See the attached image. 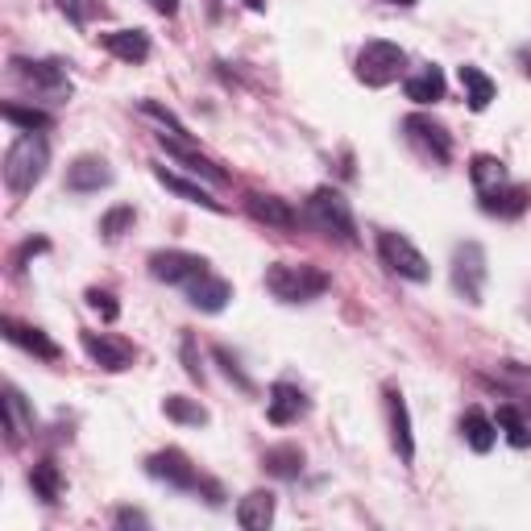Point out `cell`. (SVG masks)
I'll list each match as a JSON object with an SVG mask.
<instances>
[{
  "label": "cell",
  "instance_id": "8992f818",
  "mask_svg": "<svg viewBox=\"0 0 531 531\" xmlns=\"http://www.w3.org/2000/svg\"><path fill=\"white\" fill-rule=\"evenodd\" d=\"M486 278H490V270H486V249L478 241H461L453 249V291L465 303L478 307L482 295H486Z\"/></svg>",
  "mask_w": 531,
  "mask_h": 531
},
{
  "label": "cell",
  "instance_id": "83f0119b",
  "mask_svg": "<svg viewBox=\"0 0 531 531\" xmlns=\"http://www.w3.org/2000/svg\"><path fill=\"white\" fill-rule=\"evenodd\" d=\"M162 415L175 419V424H183V428H204L208 419H212L200 399H187V395H166L162 399Z\"/></svg>",
  "mask_w": 531,
  "mask_h": 531
},
{
  "label": "cell",
  "instance_id": "7c38bea8",
  "mask_svg": "<svg viewBox=\"0 0 531 531\" xmlns=\"http://www.w3.org/2000/svg\"><path fill=\"white\" fill-rule=\"evenodd\" d=\"M307 395H303V386L287 382V378H278L270 386V395H266V419L274 428H287V424H299V419L307 415Z\"/></svg>",
  "mask_w": 531,
  "mask_h": 531
},
{
  "label": "cell",
  "instance_id": "d6a6232c",
  "mask_svg": "<svg viewBox=\"0 0 531 531\" xmlns=\"http://www.w3.org/2000/svg\"><path fill=\"white\" fill-rule=\"evenodd\" d=\"M133 220H137V212H133L129 204L108 208V212L100 216V237H104V241H117V237H125V233L133 229Z\"/></svg>",
  "mask_w": 531,
  "mask_h": 531
},
{
  "label": "cell",
  "instance_id": "ac0fdd59",
  "mask_svg": "<svg viewBox=\"0 0 531 531\" xmlns=\"http://www.w3.org/2000/svg\"><path fill=\"white\" fill-rule=\"evenodd\" d=\"M229 299H233V287L225 283V278H216L212 270L200 274L195 283H187V303L195 307V312L216 316V312H225V307H229Z\"/></svg>",
  "mask_w": 531,
  "mask_h": 531
},
{
  "label": "cell",
  "instance_id": "484cf974",
  "mask_svg": "<svg viewBox=\"0 0 531 531\" xmlns=\"http://www.w3.org/2000/svg\"><path fill=\"white\" fill-rule=\"evenodd\" d=\"M469 179H473V187H478V195H490V191L511 183L507 166H502V158H494V154H478V158H473L469 162Z\"/></svg>",
  "mask_w": 531,
  "mask_h": 531
},
{
  "label": "cell",
  "instance_id": "f35d334b",
  "mask_svg": "<svg viewBox=\"0 0 531 531\" xmlns=\"http://www.w3.org/2000/svg\"><path fill=\"white\" fill-rule=\"evenodd\" d=\"M46 249H50V241H46V237H34V241H25V245L17 249V258H13V266H17V270H25V262H30L34 254H46Z\"/></svg>",
  "mask_w": 531,
  "mask_h": 531
},
{
  "label": "cell",
  "instance_id": "cb8c5ba5",
  "mask_svg": "<svg viewBox=\"0 0 531 531\" xmlns=\"http://www.w3.org/2000/svg\"><path fill=\"white\" fill-rule=\"evenodd\" d=\"M262 469L270 473V478L295 482L303 473V449H299V444H278V449H266L262 453Z\"/></svg>",
  "mask_w": 531,
  "mask_h": 531
},
{
  "label": "cell",
  "instance_id": "603a6c76",
  "mask_svg": "<svg viewBox=\"0 0 531 531\" xmlns=\"http://www.w3.org/2000/svg\"><path fill=\"white\" fill-rule=\"evenodd\" d=\"M154 179H158L166 191H171V195H179V200H187V204H200V208H208V212H225V208H220V204L212 200V195H208L200 183H187L183 175L166 171V166H154Z\"/></svg>",
  "mask_w": 531,
  "mask_h": 531
},
{
  "label": "cell",
  "instance_id": "7402d4cb",
  "mask_svg": "<svg viewBox=\"0 0 531 531\" xmlns=\"http://www.w3.org/2000/svg\"><path fill=\"white\" fill-rule=\"evenodd\" d=\"M444 88H449V83H444V71L440 67H424V71H415L407 83H403V92H407V100H415V104H440L444 100Z\"/></svg>",
  "mask_w": 531,
  "mask_h": 531
},
{
  "label": "cell",
  "instance_id": "5bb4252c",
  "mask_svg": "<svg viewBox=\"0 0 531 531\" xmlns=\"http://www.w3.org/2000/svg\"><path fill=\"white\" fill-rule=\"evenodd\" d=\"M386 415H390V444H395V453L403 465L415 461V436H411V415H407V399L403 390L386 386Z\"/></svg>",
  "mask_w": 531,
  "mask_h": 531
},
{
  "label": "cell",
  "instance_id": "4316f807",
  "mask_svg": "<svg viewBox=\"0 0 531 531\" xmlns=\"http://www.w3.org/2000/svg\"><path fill=\"white\" fill-rule=\"evenodd\" d=\"M461 88H465V100H469V108H473V113H486V108H490V100H494V79L482 71V67H461Z\"/></svg>",
  "mask_w": 531,
  "mask_h": 531
},
{
  "label": "cell",
  "instance_id": "b9f144b4",
  "mask_svg": "<svg viewBox=\"0 0 531 531\" xmlns=\"http://www.w3.org/2000/svg\"><path fill=\"white\" fill-rule=\"evenodd\" d=\"M515 59H519L523 75H531V46H519V50H515Z\"/></svg>",
  "mask_w": 531,
  "mask_h": 531
},
{
  "label": "cell",
  "instance_id": "30bf717a",
  "mask_svg": "<svg viewBox=\"0 0 531 531\" xmlns=\"http://www.w3.org/2000/svg\"><path fill=\"white\" fill-rule=\"evenodd\" d=\"M146 473L171 490H204V478L195 473V465L183 449H162V453L146 457Z\"/></svg>",
  "mask_w": 531,
  "mask_h": 531
},
{
  "label": "cell",
  "instance_id": "52a82bcc",
  "mask_svg": "<svg viewBox=\"0 0 531 531\" xmlns=\"http://www.w3.org/2000/svg\"><path fill=\"white\" fill-rule=\"evenodd\" d=\"M13 75L21 83H30L38 96H46L50 104L71 100V79H67V63L59 59H13Z\"/></svg>",
  "mask_w": 531,
  "mask_h": 531
},
{
  "label": "cell",
  "instance_id": "5b68a950",
  "mask_svg": "<svg viewBox=\"0 0 531 531\" xmlns=\"http://www.w3.org/2000/svg\"><path fill=\"white\" fill-rule=\"evenodd\" d=\"M378 258H382V266L390 270V274H399V278H407V283H428L432 278V266H428V258L415 249V241L411 237H403V233H378Z\"/></svg>",
  "mask_w": 531,
  "mask_h": 531
},
{
  "label": "cell",
  "instance_id": "d590c367",
  "mask_svg": "<svg viewBox=\"0 0 531 531\" xmlns=\"http://www.w3.org/2000/svg\"><path fill=\"white\" fill-rule=\"evenodd\" d=\"M212 357L220 361V370H225V378H229V382H237L241 390H254V378H249V374L241 370V361H237V357H233L225 345H216V349H212Z\"/></svg>",
  "mask_w": 531,
  "mask_h": 531
},
{
  "label": "cell",
  "instance_id": "6da1fadb",
  "mask_svg": "<svg viewBox=\"0 0 531 531\" xmlns=\"http://www.w3.org/2000/svg\"><path fill=\"white\" fill-rule=\"evenodd\" d=\"M50 171V142L42 133H25L5 150V187L13 195H30Z\"/></svg>",
  "mask_w": 531,
  "mask_h": 531
},
{
  "label": "cell",
  "instance_id": "4fadbf2b",
  "mask_svg": "<svg viewBox=\"0 0 531 531\" xmlns=\"http://www.w3.org/2000/svg\"><path fill=\"white\" fill-rule=\"evenodd\" d=\"M158 146H162L166 154H171V158H179V162L187 166L191 175H200V179H208V183H216V187H225V183H229V175L220 171V166H216V162H212L208 154H200V150H195V142H191V137L158 133Z\"/></svg>",
  "mask_w": 531,
  "mask_h": 531
},
{
  "label": "cell",
  "instance_id": "f1b7e54d",
  "mask_svg": "<svg viewBox=\"0 0 531 531\" xmlns=\"http://www.w3.org/2000/svg\"><path fill=\"white\" fill-rule=\"evenodd\" d=\"M482 200V212L486 216H523V208H527V191L523 187H498V191H490V195H478Z\"/></svg>",
  "mask_w": 531,
  "mask_h": 531
},
{
  "label": "cell",
  "instance_id": "ba28073f",
  "mask_svg": "<svg viewBox=\"0 0 531 531\" xmlns=\"http://www.w3.org/2000/svg\"><path fill=\"white\" fill-rule=\"evenodd\" d=\"M403 133H407V142L424 154V158H432L436 166H449L453 162V133L444 129L440 121H432L428 113H411V117H403Z\"/></svg>",
  "mask_w": 531,
  "mask_h": 531
},
{
  "label": "cell",
  "instance_id": "277c9868",
  "mask_svg": "<svg viewBox=\"0 0 531 531\" xmlns=\"http://www.w3.org/2000/svg\"><path fill=\"white\" fill-rule=\"evenodd\" d=\"M353 71H357V79L366 83V88H386V83H395L407 71V50L395 46V42L374 38V42H366L357 50V67Z\"/></svg>",
  "mask_w": 531,
  "mask_h": 531
},
{
  "label": "cell",
  "instance_id": "1f68e13d",
  "mask_svg": "<svg viewBox=\"0 0 531 531\" xmlns=\"http://www.w3.org/2000/svg\"><path fill=\"white\" fill-rule=\"evenodd\" d=\"M494 424H498L502 432H507V440L515 444V449H527V444H531V424L523 419V411H519V407L502 403V407H498V419H494Z\"/></svg>",
  "mask_w": 531,
  "mask_h": 531
},
{
  "label": "cell",
  "instance_id": "d6986e66",
  "mask_svg": "<svg viewBox=\"0 0 531 531\" xmlns=\"http://www.w3.org/2000/svg\"><path fill=\"white\" fill-rule=\"evenodd\" d=\"M100 42L121 63H146L150 59V34L146 30H113V34H100Z\"/></svg>",
  "mask_w": 531,
  "mask_h": 531
},
{
  "label": "cell",
  "instance_id": "e0dca14e",
  "mask_svg": "<svg viewBox=\"0 0 531 531\" xmlns=\"http://www.w3.org/2000/svg\"><path fill=\"white\" fill-rule=\"evenodd\" d=\"M0 328H5V341H13L17 349L34 353V357H42V361H59V357H63V349L54 345L42 328H34V324H21V320L5 316V320H0Z\"/></svg>",
  "mask_w": 531,
  "mask_h": 531
},
{
  "label": "cell",
  "instance_id": "8fae6325",
  "mask_svg": "<svg viewBox=\"0 0 531 531\" xmlns=\"http://www.w3.org/2000/svg\"><path fill=\"white\" fill-rule=\"evenodd\" d=\"M83 353H88L100 370H108V374H125V370H133V345L129 341H121V337H113V332H83Z\"/></svg>",
  "mask_w": 531,
  "mask_h": 531
},
{
  "label": "cell",
  "instance_id": "74e56055",
  "mask_svg": "<svg viewBox=\"0 0 531 531\" xmlns=\"http://www.w3.org/2000/svg\"><path fill=\"white\" fill-rule=\"evenodd\" d=\"M179 353H183L187 378H191V382H204V366H200V353H195V337H191V332H183V341H179Z\"/></svg>",
  "mask_w": 531,
  "mask_h": 531
},
{
  "label": "cell",
  "instance_id": "4dcf8cb0",
  "mask_svg": "<svg viewBox=\"0 0 531 531\" xmlns=\"http://www.w3.org/2000/svg\"><path fill=\"white\" fill-rule=\"evenodd\" d=\"M30 486H34V494L42 502H59L63 498V473H59V465H54V461H38L30 469Z\"/></svg>",
  "mask_w": 531,
  "mask_h": 531
},
{
  "label": "cell",
  "instance_id": "ab89813d",
  "mask_svg": "<svg viewBox=\"0 0 531 531\" xmlns=\"http://www.w3.org/2000/svg\"><path fill=\"white\" fill-rule=\"evenodd\" d=\"M117 527H150V519L142 511H133V507H121L117 511Z\"/></svg>",
  "mask_w": 531,
  "mask_h": 531
},
{
  "label": "cell",
  "instance_id": "3957f363",
  "mask_svg": "<svg viewBox=\"0 0 531 531\" xmlns=\"http://www.w3.org/2000/svg\"><path fill=\"white\" fill-rule=\"evenodd\" d=\"M266 291L278 303H312L328 291V274L320 266H295V262H274L266 270Z\"/></svg>",
  "mask_w": 531,
  "mask_h": 531
},
{
  "label": "cell",
  "instance_id": "ee69618b",
  "mask_svg": "<svg viewBox=\"0 0 531 531\" xmlns=\"http://www.w3.org/2000/svg\"><path fill=\"white\" fill-rule=\"evenodd\" d=\"M382 5H399V9H411L415 0H382Z\"/></svg>",
  "mask_w": 531,
  "mask_h": 531
},
{
  "label": "cell",
  "instance_id": "44dd1931",
  "mask_svg": "<svg viewBox=\"0 0 531 531\" xmlns=\"http://www.w3.org/2000/svg\"><path fill=\"white\" fill-rule=\"evenodd\" d=\"M498 424L482 411V407H469L465 415H461V436H465V444L473 453H490L494 449V440H498V432H494Z\"/></svg>",
  "mask_w": 531,
  "mask_h": 531
},
{
  "label": "cell",
  "instance_id": "2e32d148",
  "mask_svg": "<svg viewBox=\"0 0 531 531\" xmlns=\"http://www.w3.org/2000/svg\"><path fill=\"white\" fill-rule=\"evenodd\" d=\"M245 212L258 220V225H270V229H295L299 216L287 200H278V195H266V191H249L245 195Z\"/></svg>",
  "mask_w": 531,
  "mask_h": 531
},
{
  "label": "cell",
  "instance_id": "9c48e42d",
  "mask_svg": "<svg viewBox=\"0 0 531 531\" xmlns=\"http://www.w3.org/2000/svg\"><path fill=\"white\" fill-rule=\"evenodd\" d=\"M150 274L166 287H187L200 274H208V258L187 254V249H158V254H150Z\"/></svg>",
  "mask_w": 531,
  "mask_h": 531
},
{
  "label": "cell",
  "instance_id": "e575fe53",
  "mask_svg": "<svg viewBox=\"0 0 531 531\" xmlns=\"http://www.w3.org/2000/svg\"><path fill=\"white\" fill-rule=\"evenodd\" d=\"M83 299H88V307H92V312L104 320V324H117L121 320V303L113 299V295H108V291H100V287H92L88 295H83Z\"/></svg>",
  "mask_w": 531,
  "mask_h": 531
},
{
  "label": "cell",
  "instance_id": "9a60e30c",
  "mask_svg": "<svg viewBox=\"0 0 531 531\" xmlns=\"http://www.w3.org/2000/svg\"><path fill=\"white\" fill-rule=\"evenodd\" d=\"M108 183H113V166H108L100 154H83L67 166V191H75V195H92Z\"/></svg>",
  "mask_w": 531,
  "mask_h": 531
},
{
  "label": "cell",
  "instance_id": "f546056e",
  "mask_svg": "<svg viewBox=\"0 0 531 531\" xmlns=\"http://www.w3.org/2000/svg\"><path fill=\"white\" fill-rule=\"evenodd\" d=\"M0 117H5L9 125H17V129H25V133H46L54 125V117L46 113V108H25L17 100H9L5 108H0Z\"/></svg>",
  "mask_w": 531,
  "mask_h": 531
},
{
  "label": "cell",
  "instance_id": "7bdbcfd3",
  "mask_svg": "<svg viewBox=\"0 0 531 531\" xmlns=\"http://www.w3.org/2000/svg\"><path fill=\"white\" fill-rule=\"evenodd\" d=\"M245 9H254V13H266V0H245Z\"/></svg>",
  "mask_w": 531,
  "mask_h": 531
},
{
  "label": "cell",
  "instance_id": "836d02e7",
  "mask_svg": "<svg viewBox=\"0 0 531 531\" xmlns=\"http://www.w3.org/2000/svg\"><path fill=\"white\" fill-rule=\"evenodd\" d=\"M137 108H142V117L158 121L162 129H171L175 137H191V133H187V125H183V121H179V117H175V113H171V108H166V104H158V100H142Z\"/></svg>",
  "mask_w": 531,
  "mask_h": 531
},
{
  "label": "cell",
  "instance_id": "60d3db41",
  "mask_svg": "<svg viewBox=\"0 0 531 531\" xmlns=\"http://www.w3.org/2000/svg\"><path fill=\"white\" fill-rule=\"evenodd\" d=\"M150 5H154L162 17H175V13H179V0H150Z\"/></svg>",
  "mask_w": 531,
  "mask_h": 531
},
{
  "label": "cell",
  "instance_id": "7a4b0ae2",
  "mask_svg": "<svg viewBox=\"0 0 531 531\" xmlns=\"http://www.w3.org/2000/svg\"><path fill=\"white\" fill-rule=\"evenodd\" d=\"M303 220L312 225L316 233L332 237V241H345L353 245L357 241V225H353V208L349 200L337 191V187H316L312 195H307V204H303Z\"/></svg>",
  "mask_w": 531,
  "mask_h": 531
},
{
  "label": "cell",
  "instance_id": "ffe728a7",
  "mask_svg": "<svg viewBox=\"0 0 531 531\" xmlns=\"http://www.w3.org/2000/svg\"><path fill=\"white\" fill-rule=\"evenodd\" d=\"M274 494L270 490H249L241 502H237V523L245 527V531H266L270 523H274Z\"/></svg>",
  "mask_w": 531,
  "mask_h": 531
},
{
  "label": "cell",
  "instance_id": "d4e9b609",
  "mask_svg": "<svg viewBox=\"0 0 531 531\" xmlns=\"http://www.w3.org/2000/svg\"><path fill=\"white\" fill-rule=\"evenodd\" d=\"M5 428H9L13 444H21L34 432V415H30V407H25V395L17 386H5Z\"/></svg>",
  "mask_w": 531,
  "mask_h": 531
},
{
  "label": "cell",
  "instance_id": "8d00e7d4",
  "mask_svg": "<svg viewBox=\"0 0 531 531\" xmlns=\"http://www.w3.org/2000/svg\"><path fill=\"white\" fill-rule=\"evenodd\" d=\"M59 9H63V17L71 25H88L96 17V9H100V0H59Z\"/></svg>",
  "mask_w": 531,
  "mask_h": 531
}]
</instances>
